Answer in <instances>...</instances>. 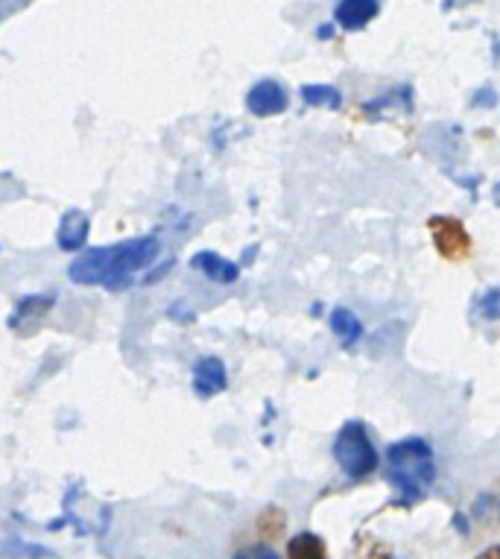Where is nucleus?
Listing matches in <instances>:
<instances>
[{
	"mask_svg": "<svg viewBox=\"0 0 500 559\" xmlns=\"http://www.w3.org/2000/svg\"><path fill=\"white\" fill-rule=\"evenodd\" d=\"M158 255V240L141 238L118 243V247L88 249L71 264V282L76 285H109V287H129V275L135 270L150 266Z\"/></svg>",
	"mask_w": 500,
	"mask_h": 559,
	"instance_id": "1",
	"label": "nucleus"
},
{
	"mask_svg": "<svg viewBox=\"0 0 500 559\" xmlns=\"http://www.w3.org/2000/svg\"><path fill=\"white\" fill-rule=\"evenodd\" d=\"M433 451L425 440H404L386 451L392 484L401 489V504H416L433 484Z\"/></svg>",
	"mask_w": 500,
	"mask_h": 559,
	"instance_id": "2",
	"label": "nucleus"
},
{
	"mask_svg": "<svg viewBox=\"0 0 500 559\" xmlns=\"http://www.w3.org/2000/svg\"><path fill=\"white\" fill-rule=\"evenodd\" d=\"M334 457H337L340 468L346 472L348 477H366L372 475L381 457L374 451L369 433L360 423H348L343 425V431L337 433L334 440Z\"/></svg>",
	"mask_w": 500,
	"mask_h": 559,
	"instance_id": "3",
	"label": "nucleus"
},
{
	"mask_svg": "<svg viewBox=\"0 0 500 559\" xmlns=\"http://www.w3.org/2000/svg\"><path fill=\"white\" fill-rule=\"evenodd\" d=\"M428 229L433 235V243H437L439 255L445 261H465L472 255V235L465 231L463 221L456 217H430Z\"/></svg>",
	"mask_w": 500,
	"mask_h": 559,
	"instance_id": "4",
	"label": "nucleus"
},
{
	"mask_svg": "<svg viewBox=\"0 0 500 559\" xmlns=\"http://www.w3.org/2000/svg\"><path fill=\"white\" fill-rule=\"evenodd\" d=\"M193 386L200 395H214L226 390V367L219 358H202L193 369Z\"/></svg>",
	"mask_w": 500,
	"mask_h": 559,
	"instance_id": "5",
	"label": "nucleus"
},
{
	"mask_svg": "<svg viewBox=\"0 0 500 559\" xmlns=\"http://www.w3.org/2000/svg\"><path fill=\"white\" fill-rule=\"evenodd\" d=\"M88 217L82 212H68L59 223V231H56V240H59V247L73 252V249L85 247V240H88Z\"/></svg>",
	"mask_w": 500,
	"mask_h": 559,
	"instance_id": "6",
	"label": "nucleus"
},
{
	"mask_svg": "<svg viewBox=\"0 0 500 559\" xmlns=\"http://www.w3.org/2000/svg\"><path fill=\"white\" fill-rule=\"evenodd\" d=\"M200 273H205L209 278L219 282V285H231L237 275H240V266H235L228 258L217 255V252H200V255H193L191 261Z\"/></svg>",
	"mask_w": 500,
	"mask_h": 559,
	"instance_id": "7",
	"label": "nucleus"
},
{
	"mask_svg": "<svg viewBox=\"0 0 500 559\" xmlns=\"http://www.w3.org/2000/svg\"><path fill=\"white\" fill-rule=\"evenodd\" d=\"M284 106H287V97H284V92L275 83H261L258 88H252V94H249V109L255 111V115H261V118H266V115H278Z\"/></svg>",
	"mask_w": 500,
	"mask_h": 559,
	"instance_id": "8",
	"label": "nucleus"
},
{
	"mask_svg": "<svg viewBox=\"0 0 500 559\" xmlns=\"http://www.w3.org/2000/svg\"><path fill=\"white\" fill-rule=\"evenodd\" d=\"M287 557L290 559H328V548L325 542H322V536H317V533H296L290 539V545H287Z\"/></svg>",
	"mask_w": 500,
	"mask_h": 559,
	"instance_id": "9",
	"label": "nucleus"
},
{
	"mask_svg": "<svg viewBox=\"0 0 500 559\" xmlns=\"http://www.w3.org/2000/svg\"><path fill=\"white\" fill-rule=\"evenodd\" d=\"M331 329L337 331V337H343V343H348V346L364 337V325H360V320H357L352 311H346V308H337V311L331 313Z\"/></svg>",
	"mask_w": 500,
	"mask_h": 559,
	"instance_id": "10",
	"label": "nucleus"
},
{
	"mask_svg": "<svg viewBox=\"0 0 500 559\" xmlns=\"http://www.w3.org/2000/svg\"><path fill=\"white\" fill-rule=\"evenodd\" d=\"M372 0H346L343 10H340V21H343L346 27H360V24H366V21L372 19Z\"/></svg>",
	"mask_w": 500,
	"mask_h": 559,
	"instance_id": "11",
	"label": "nucleus"
},
{
	"mask_svg": "<svg viewBox=\"0 0 500 559\" xmlns=\"http://www.w3.org/2000/svg\"><path fill=\"white\" fill-rule=\"evenodd\" d=\"M284 524H287V515L278 507H266L264 513L258 515V533L264 539H278L284 533Z\"/></svg>",
	"mask_w": 500,
	"mask_h": 559,
	"instance_id": "12",
	"label": "nucleus"
},
{
	"mask_svg": "<svg viewBox=\"0 0 500 559\" xmlns=\"http://www.w3.org/2000/svg\"><path fill=\"white\" fill-rule=\"evenodd\" d=\"M50 305H53V299H50V296H36V299H27V302H21L19 317H33V313H38V311H47Z\"/></svg>",
	"mask_w": 500,
	"mask_h": 559,
	"instance_id": "13",
	"label": "nucleus"
},
{
	"mask_svg": "<svg viewBox=\"0 0 500 559\" xmlns=\"http://www.w3.org/2000/svg\"><path fill=\"white\" fill-rule=\"evenodd\" d=\"M235 559H282V557H278L273 548H266V545H252V548L237 550Z\"/></svg>",
	"mask_w": 500,
	"mask_h": 559,
	"instance_id": "14",
	"label": "nucleus"
},
{
	"mask_svg": "<svg viewBox=\"0 0 500 559\" xmlns=\"http://www.w3.org/2000/svg\"><path fill=\"white\" fill-rule=\"evenodd\" d=\"M480 311H483V317H486V320H498V313H500V294H498V290H489V294L483 296Z\"/></svg>",
	"mask_w": 500,
	"mask_h": 559,
	"instance_id": "15",
	"label": "nucleus"
},
{
	"mask_svg": "<svg viewBox=\"0 0 500 559\" xmlns=\"http://www.w3.org/2000/svg\"><path fill=\"white\" fill-rule=\"evenodd\" d=\"M305 97L310 103H319V100H337V94L328 92V88H305Z\"/></svg>",
	"mask_w": 500,
	"mask_h": 559,
	"instance_id": "16",
	"label": "nucleus"
},
{
	"mask_svg": "<svg viewBox=\"0 0 500 559\" xmlns=\"http://www.w3.org/2000/svg\"><path fill=\"white\" fill-rule=\"evenodd\" d=\"M477 559H500V548H498V545H495V548L483 550V554Z\"/></svg>",
	"mask_w": 500,
	"mask_h": 559,
	"instance_id": "17",
	"label": "nucleus"
}]
</instances>
